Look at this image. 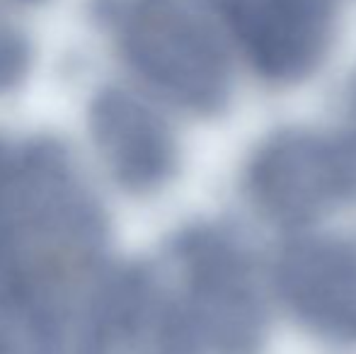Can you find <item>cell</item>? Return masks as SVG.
I'll list each match as a JSON object with an SVG mask.
<instances>
[{"label":"cell","mask_w":356,"mask_h":354,"mask_svg":"<svg viewBox=\"0 0 356 354\" xmlns=\"http://www.w3.org/2000/svg\"><path fill=\"white\" fill-rule=\"evenodd\" d=\"M230 24L250 66L269 83L308 78L334 34L332 0H228Z\"/></svg>","instance_id":"cell-6"},{"label":"cell","mask_w":356,"mask_h":354,"mask_svg":"<svg viewBox=\"0 0 356 354\" xmlns=\"http://www.w3.org/2000/svg\"><path fill=\"white\" fill-rule=\"evenodd\" d=\"M155 267L175 342L184 354H259L269 313L248 243L225 223L184 226Z\"/></svg>","instance_id":"cell-1"},{"label":"cell","mask_w":356,"mask_h":354,"mask_svg":"<svg viewBox=\"0 0 356 354\" xmlns=\"http://www.w3.org/2000/svg\"><path fill=\"white\" fill-rule=\"evenodd\" d=\"M243 179L250 202L272 221H320L356 204V136L282 129L259 143Z\"/></svg>","instance_id":"cell-3"},{"label":"cell","mask_w":356,"mask_h":354,"mask_svg":"<svg viewBox=\"0 0 356 354\" xmlns=\"http://www.w3.org/2000/svg\"><path fill=\"white\" fill-rule=\"evenodd\" d=\"M104 22L134 73L170 104L199 117L223 112L233 66L218 32L182 0H109Z\"/></svg>","instance_id":"cell-2"},{"label":"cell","mask_w":356,"mask_h":354,"mask_svg":"<svg viewBox=\"0 0 356 354\" xmlns=\"http://www.w3.org/2000/svg\"><path fill=\"white\" fill-rule=\"evenodd\" d=\"M32 49L24 34L0 15V95L10 92L27 78Z\"/></svg>","instance_id":"cell-8"},{"label":"cell","mask_w":356,"mask_h":354,"mask_svg":"<svg viewBox=\"0 0 356 354\" xmlns=\"http://www.w3.org/2000/svg\"><path fill=\"white\" fill-rule=\"evenodd\" d=\"M75 354H182L165 323L153 265L109 269L85 311Z\"/></svg>","instance_id":"cell-7"},{"label":"cell","mask_w":356,"mask_h":354,"mask_svg":"<svg viewBox=\"0 0 356 354\" xmlns=\"http://www.w3.org/2000/svg\"><path fill=\"white\" fill-rule=\"evenodd\" d=\"M352 104H354V112H356V78H354V88H352Z\"/></svg>","instance_id":"cell-9"},{"label":"cell","mask_w":356,"mask_h":354,"mask_svg":"<svg viewBox=\"0 0 356 354\" xmlns=\"http://www.w3.org/2000/svg\"><path fill=\"white\" fill-rule=\"evenodd\" d=\"M88 129L102 168L127 194L148 197L177 175V136L141 95L124 88L99 90L90 102Z\"/></svg>","instance_id":"cell-4"},{"label":"cell","mask_w":356,"mask_h":354,"mask_svg":"<svg viewBox=\"0 0 356 354\" xmlns=\"http://www.w3.org/2000/svg\"><path fill=\"white\" fill-rule=\"evenodd\" d=\"M274 287L315 335L356 342V236H305L279 252Z\"/></svg>","instance_id":"cell-5"}]
</instances>
